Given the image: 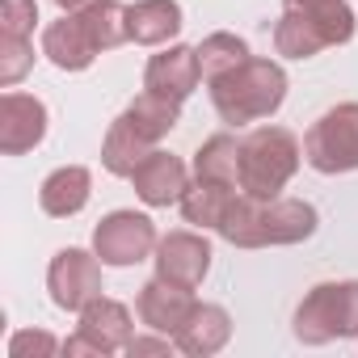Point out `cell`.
Here are the masks:
<instances>
[{"mask_svg": "<svg viewBox=\"0 0 358 358\" xmlns=\"http://www.w3.org/2000/svg\"><path fill=\"white\" fill-rule=\"evenodd\" d=\"M131 43L127 34V5L118 0H93L85 9L64 13L43 30V55L64 72H85L101 51Z\"/></svg>", "mask_w": 358, "mask_h": 358, "instance_id": "obj_1", "label": "cell"}, {"mask_svg": "<svg viewBox=\"0 0 358 358\" xmlns=\"http://www.w3.org/2000/svg\"><path fill=\"white\" fill-rule=\"evenodd\" d=\"M224 241L241 245V249H266V245H295L308 241L316 232V211L303 199H253V194H236V203L228 207L224 224L215 228Z\"/></svg>", "mask_w": 358, "mask_h": 358, "instance_id": "obj_2", "label": "cell"}, {"mask_svg": "<svg viewBox=\"0 0 358 358\" xmlns=\"http://www.w3.org/2000/svg\"><path fill=\"white\" fill-rule=\"evenodd\" d=\"M177 110L182 101H169L160 93H139L110 127L106 148H101V164L114 177H131L139 169V160L148 152H156V143L177 127Z\"/></svg>", "mask_w": 358, "mask_h": 358, "instance_id": "obj_3", "label": "cell"}, {"mask_svg": "<svg viewBox=\"0 0 358 358\" xmlns=\"http://www.w3.org/2000/svg\"><path fill=\"white\" fill-rule=\"evenodd\" d=\"M211 85V101L220 110V118L228 127H245V122H262L270 118L282 97H287V76L274 59H245L236 68H228L224 76L207 80Z\"/></svg>", "mask_w": 358, "mask_h": 358, "instance_id": "obj_4", "label": "cell"}, {"mask_svg": "<svg viewBox=\"0 0 358 358\" xmlns=\"http://www.w3.org/2000/svg\"><path fill=\"white\" fill-rule=\"evenodd\" d=\"M299 169V139L287 127H253L241 139V190L253 199H278Z\"/></svg>", "mask_w": 358, "mask_h": 358, "instance_id": "obj_5", "label": "cell"}, {"mask_svg": "<svg viewBox=\"0 0 358 358\" xmlns=\"http://www.w3.org/2000/svg\"><path fill=\"white\" fill-rule=\"evenodd\" d=\"M295 337L324 345L333 337H358V282H320L295 312Z\"/></svg>", "mask_w": 358, "mask_h": 358, "instance_id": "obj_6", "label": "cell"}, {"mask_svg": "<svg viewBox=\"0 0 358 358\" xmlns=\"http://www.w3.org/2000/svg\"><path fill=\"white\" fill-rule=\"evenodd\" d=\"M303 156L316 173H350L358 169V101L333 106L303 135Z\"/></svg>", "mask_w": 358, "mask_h": 358, "instance_id": "obj_7", "label": "cell"}, {"mask_svg": "<svg viewBox=\"0 0 358 358\" xmlns=\"http://www.w3.org/2000/svg\"><path fill=\"white\" fill-rule=\"evenodd\" d=\"M131 345V312L106 295L89 299L80 308V324H76V337L64 341L68 354H114V350H127Z\"/></svg>", "mask_w": 358, "mask_h": 358, "instance_id": "obj_8", "label": "cell"}, {"mask_svg": "<svg viewBox=\"0 0 358 358\" xmlns=\"http://www.w3.org/2000/svg\"><path fill=\"white\" fill-rule=\"evenodd\" d=\"M93 249L106 266H135L156 249V228L148 215L135 211H114L97 224L93 232Z\"/></svg>", "mask_w": 358, "mask_h": 358, "instance_id": "obj_9", "label": "cell"}, {"mask_svg": "<svg viewBox=\"0 0 358 358\" xmlns=\"http://www.w3.org/2000/svg\"><path fill=\"white\" fill-rule=\"evenodd\" d=\"M47 287L64 312H80L89 299L101 295V266L85 249H59L47 270Z\"/></svg>", "mask_w": 358, "mask_h": 358, "instance_id": "obj_10", "label": "cell"}, {"mask_svg": "<svg viewBox=\"0 0 358 358\" xmlns=\"http://www.w3.org/2000/svg\"><path fill=\"white\" fill-rule=\"evenodd\" d=\"M211 270V245L194 232H169L164 241H156V274L164 282L177 287H199Z\"/></svg>", "mask_w": 358, "mask_h": 358, "instance_id": "obj_11", "label": "cell"}, {"mask_svg": "<svg viewBox=\"0 0 358 358\" xmlns=\"http://www.w3.org/2000/svg\"><path fill=\"white\" fill-rule=\"evenodd\" d=\"M199 312V299L190 295V287H177V282H164L160 274L139 291V320L164 337H177L190 316Z\"/></svg>", "mask_w": 358, "mask_h": 358, "instance_id": "obj_12", "label": "cell"}, {"mask_svg": "<svg viewBox=\"0 0 358 358\" xmlns=\"http://www.w3.org/2000/svg\"><path fill=\"white\" fill-rule=\"evenodd\" d=\"M47 135V106L30 93H5L0 97V152L22 156Z\"/></svg>", "mask_w": 358, "mask_h": 358, "instance_id": "obj_13", "label": "cell"}, {"mask_svg": "<svg viewBox=\"0 0 358 358\" xmlns=\"http://www.w3.org/2000/svg\"><path fill=\"white\" fill-rule=\"evenodd\" d=\"M199 80H203V68H199V51L190 47H164L160 55L148 59V72H143V89L169 101H186L199 89Z\"/></svg>", "mask_w": 358, "mask_h": 358, "instance_id": "obj_14", "label": "cell"}, {"mask_svg": "<svg viewBox=\"0 0 358 358\" xmlns=\"http://www.w3.org/2000/svg\"><path fill=\"white\" fill-rule=\"evenodd\" d=\"M131 182H135V194L148 203V207H169V203H182L186 194V164L177 160L173 152H148L139 160V169L131 173Z\"/></svg>", "mask_w": 358, "mask_h": 358, "instance_id": "obj_15", "label": "cell"}, {"mask_svg": "<svg viewBox=\"0 0 358 358\" xmlns=\"http://www.w3.org/2000/svg\"><path fill=\"white\" fill-rule=\"evenodd\" d=\"M182 30V5L177 0H135L127 5V34L131 43L160 47Z\"/></svg>", "mask_w": 358, "mask_h": 358, "instance_id": "obj_16", "label": "cell"}, {"mask_svg": "<svg viewBox=\"0 0 358 358\" xmlns=\"http://www.w3.org/2000/svg\"><path fill=\"white\" fill-rule=\"evenodd\" d=\"M236 190L241 186H228V182H211V177H194L182 194V215L186 224H199V228H220L228 207L236 203Z\"/></svg>", "mask_w": 358, "mask_h": 358, "instance_id": "obj_17", "label": "cell"}, {"mask_svg": "<svg viewBox=\"0 0 358 358\" xmlns=\"http://www.w3.org/2000/svg\"><path fill=\"white\" fill-rule=\"evenodd\" d=\"M89 186H93V182H89V169L68 164V169H55L47 182H43L38 203H43V211H47V215L68 220V215L85 211V203H89Z\"/></svg>", "mask_w": 358, "mask_h": 358, "instance_id": "obj_18", "label": "cell"}, {"mask_svg": "<svg viewBox=\"0 0 358 358\" xmlns=\"http://www.w3.org/2000/svg\"><path fill=\"white\" fill-rule=\"evenodd\" d=\"M232 337V320H228V312L220 308V303H199V312L190 316V324L177 333L173 341H177V350L182 354H215V350H224V341Z\"/></svg>", "mask_w": 358, "mask_h": 358, "instance_id": "obj_19", "label": "cell"}, {"mask_svg": "<svg viewBox=\"0 0 358 358\" xmlns=\"http://www.w3.org/2000/svg\"><path fill=\"white\" fill-rule=\"evenodd\" d=\"M282 5H287L291 13L308 17V22L329 38V47H341V43L354 38V13H350L345 0H282Z\"/></svg>", "mask_w": 358, "mask_h": 358, "instance_id": "obj_20", "label": "cell"}, {"mask_svg": "<svg viewBox=\"0 0 358 358\" xmlns=\"http://www.w3.org/2000/svg\"><path fill=\"white\" fill-rule=\"evenodd\" d=\"M194 177L241 186V139L236 135H211L194 156Z\"/></svg>", "mask_w": 358, "mask_h": 358, "instance_id": "obj_21", "label": "cell"}, {"mask_svg": "<svg viewBox=\"0 0 358 358\" xmlns=\"http://www.w3.org/2000/svg\"><path fill=\"white\" fill-rule=\"evenodd\" d=\"M274 47H278V55H287V59H312V55H320V51L329 47V38H324L308 17L282 9V22L274 26Z\"/></svg>", "mask_w": 358, "mask_h": 358, "instance_id": "obj_22", "label": "cell"}, {"mask_svg": "<svg viewBox=\"0 0 358 358\" xmlns=\"http://www.w3.org/2000/svg\"><path fill=\"white\" fill-rule=\"evenodd\" d=\"M249 59V47H245V38H236V34H207L203 38V47H199V68H203V80H215V76H224L228 68H236V64H245Z\"/></svg>", "mask_w": 358, "mask_h": 358, "instance_id": "obj_23", "label": "cell"}, {"mask_svg": "<svg viewBox=\"0 0 358 358\" xmlns=\"http://www.w3.org/2000/svg\"><path fill=\"white\" fill-rule=\"evenodd\" d=\"M38 22L34 0H0V38H30Z\"/></svg>", "mask_w": 358, "mask_h": 358, "instance_id": "obj_24", "label": "cell"}, {"mask_svg": "<svg viewBox=\"0 0 358 358\" xmlns=\"http://www.w3.org/2000/svg\"><path fill=\"white\" fill-rule=\"evenodd\" d=\"M34 64L30 38H0V85H17Z\"/></svg>", "mask_w": 358, "mask_h": 358, "instance_id": "obj_25", "label": "cell"}, {"mask_svg": "<svg viewBox=\"0 0 358 358\" xmlns=\"http://www.w3.org/2000/svg\"><path fill=\"white\" fill-rule=\"evenodd\" d=\"M13 358H26V354H55V337L51 333H17L13 345H9Z\"/></svg>", "mask_w": 358, "mask_h": 358, "instance_id": "obj_26", "label": "cell"}, {"mask_svg": "<svg viewBox=\"0 0 358 358\" xmlns=\"http://www.w3.org/2000/svg\"><path fill=\"white\" fill-rule=\"evenodd\" d=\"M173 345H177L173 337H169V341H160V337H131L127 350H131V354H169Z\"/></svg>", "mask_w": 358, "mask_h": 358, "instance_id": "obj_27", "label": "cell"}, {"mask_svg": "<svg viewBox=\"0 0 358 358\" xmlns=\"http://www.w3.org/2000/svg\"><path fill=\"white\" fill-rule=\"evenodd\" d=\"M55 5H59V9H68V13H72V9H85V5H93V0H55Z\"/></svg>", "mask_w": 358, "mask_h": 358, "instance_id": "obj_28", "label": "cell"}]
</instances>
